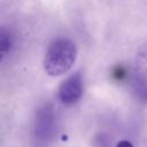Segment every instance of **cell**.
Returning a JSON list of instances; mask_svg holds the SVG:
<instances>
[{"label":"cell","mask_w":147,"mask_h":147,"mask_svg":"<svg viewBox=\"0 0 147 147\" xmlns=\"http://www.w3.org/2000/svg\"><path fill=\"white\" fill-rule=\"evenodd\" d=\"M77 59V47L75 42L64 37L54 39L45 54L44 70L51 77H59L67 74Z\"/></svg>","instance_id":"obj_1"},{"label":"cell","mask_w":147,"mask_h":147,"mask_svg":"<svg viewBox=\"0 0 147 147\" xmlns=\"http://www.w3.org/2000/svg\"><path fill=\"white\" fill-rule=\"evenodd\" d=\"M56 115L51 103L40 106L32 123V147H51L56 136Z\"/></svg>","instance_id":"obj_2"},{"label":"cell","mask_w":147,"mask_h":147,"mask_svg":"<svg viewBox=\"0 0 147 147\" xmlns=\"http://www.w3.org/2000/svg\"><path fill=\"white\" fill-rule=\"evenodd\" d=\"M83 94V78L79 72L69 76L59 88V99L65 106L75 105Z\"/></svg>","instance_id":"obj_3"},{"label":"cell","mask_w":147,"mask_h":147,"mask_svg":"<svg viewBox=\"0 0 147 147\" xmlns=\"http://www.w3.org/2000/svg\"><path fill=\"white\" fill-rule=\"evenodd\" d=\"M133 95L140 102H147V76L140 70H136L130 77Z\"/></svg>","instance_id":"obj_4"},{"label":"cell","mask_w":147,"mask_h":147,"mask_svg":"<svg viewBox=\"0 0 147 147\" xmlns=\"http://www.w3.org/2000/svg\"><path fill=\"white\" fill-rule=\"evenodd\" d=\"M16 38L14 32L6 28L1 26L0 28V61L3 62L5 59L11 53V51L15 47Z\"/></svg>","instance_id":"obj_5"},{"label":"cell","mask_w":147,"mask_h":147,"mask_svg":"<svg viewBox=\"0 0 147 147\" xmlns=\"http://www.w3.org/2000/svg\"><path fill=\"white\" fill-rule=\"evenodd\" d=\"M116 147H133V146H132V144H131L130 141H127V140H121V141L116 145Z\"/></svg>","instance_id":"obj_6"}]
</instances>
